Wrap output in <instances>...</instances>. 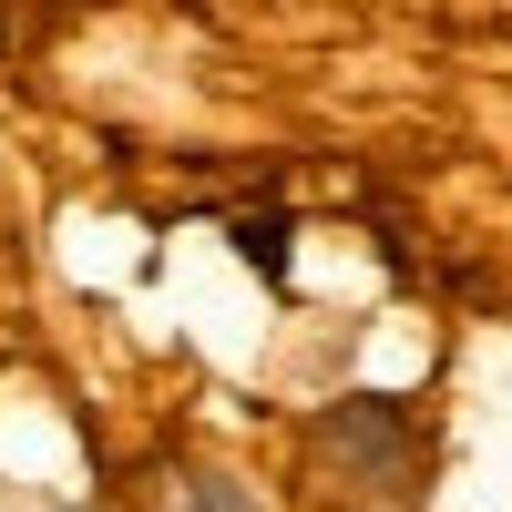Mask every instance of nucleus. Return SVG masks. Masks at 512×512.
Returning <instances> with one entry per match:
<instances>
[{"label":"nucleus","mask_w":512,"mask_h":512,"mask_svg":"<svg viewBox=\"0 0 512 512\" xmlns=\"http://www.w3.org/2000/svg\"><path fill=\"white\" fill-rule=\"evenodd\" d=\"M164 512H267V502H256V482H236V472H185Z\"/></svg>","instance_id":"1"}]
</instances>
